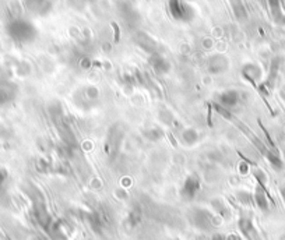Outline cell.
Wrapping results in <instances>:
<instances>
[{
	"mask_svg": "<svg viewBox=\"0 0 285 240\" xmlns=\"http://www.w3.org/2000/svg\"><path fill=\"white\" fill-rule=\"evenodd\" d=\"M238 155H239V157H240V158H242L243 160H246V162H247L249 165H252V166H256V162H253V160H250L249 158H246V157L243 155V154H242V152L238 151Z\"/></svg>",
	"mask_w": 285,
	"mask_h": 240,
	"instance_id": "2",
	"label": "cell"
},
{
	"mask_svg": "<svg viewBox=\"0 0 285 240\" xmlns=\"http://www.w3.org/2000/svg\"><path fill=\"white\" fill-rule=\"evenodd\" d=\"M113 28H115V42H119V28L116 23H112Z\"/></svg>",
	"mask_w": 285,
	"mask_h": 240,
	"instance_id": "3",
	"label": "cell"
},
{
	"mask_svg": "<svg viewBox=\"0 0 285 240\" xmlns=\"http://www.w3.org/2000/svg\"><path fill=\"white\" fill-rule=\"evenodd\" d=\"M208 115H207V124L210 126V127H213V121H211V112H213V105L208 104Z\"/></svg>",
	"mask_w": 285,
	"mask_h": 240,
	"instance_id": "1",
	"label": "cell"
},
{
	"mask_svg": "<svg viewBox=\"0 0 285 240\" xmlns=\"http://www.w3.org/2000/svg\"><path fill=\"white\" fill-rule=\"evenodd\" d=\"M4 180H6V172H4V170H0V186L3 184Z\"/></svg>",
	"mask_w": 285,
	"mask_h": 240,
	"instance_id": "4",
	"label": "cell"
}]
</instances>
